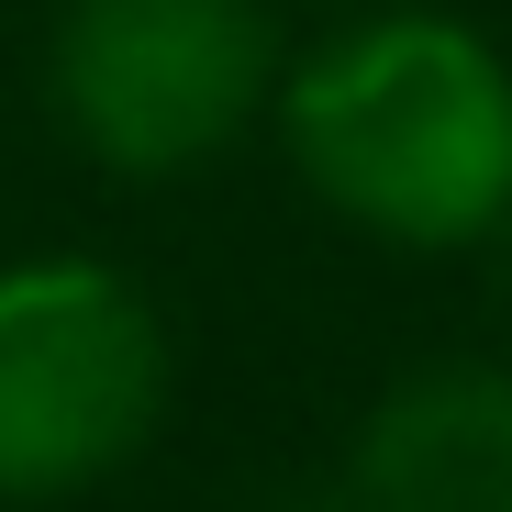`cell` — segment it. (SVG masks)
Returning a JSON list of instances; mask_svg holds the SVG:
<instances>
[{"label": "cell", "instance_id": "cell-1", "mask_svg": "<svg viewBox=\"0 0 512 512\" xmlns=\"http://www.w3.org/2000/svg\"><path fill=\"white\" fill-rule=\"evenodd\" d=\"M290 145L334 212L401 245H457L512 212V67L435 12H390L301 67Z\"/></svg>", "mask_w": 512, "mask_h": 512}, {"label": "cell", "instance_id": "cell-2", "mask_svg": "<svg viewBox=\"0 0 512 512\" xmlns=\"http://www.w3.org/2000/svg\"><path fill=\"white\" fill-rule=\"evenodd\" d=\"M156 390H167V346L123 279L101 268L0 279V501H45L134 457Z\"/></svg>", "mask_w": 512, "mask_h": 512}, {"label": "cell", "instance_id": "cell-3", "mask_svg": "<svg viewBox=\"0 0 512 512\" xmlns=\"http://www.w3.org/2000/svg\"><path fill=\"white\" fill-rule=\"evenodd\" d=\"M268 67V0H67L56 23V101L112 167H190L234 145V123L268 101Z\"/></svg>", "mask_w": 512, "mask_h": 512}, {"label": "cell", "instance_id": "cell-4", "mask_svg": "<svg viewBox=\"0 0 512 512\" xmlns=\"http://www.w3.org/2000/svg\"><path fill=\"white\" fill-rule=\"evenodd\" d=\"M357 512H512V368H423L357 446Z\"/></svg>", "mask_w": 512, "mask_h": 512}, {"label": "cell", "instance_id": "cell-5", "mask_svg": "<svg viewBox=\"0 0 512 512\" xmlns=\"http://www.w3.org/2000/svg\"><path fill=\"white\" fill-rule=\"evenodd\" d=\"M268 512H357V501H323V490H290V501H268Z\"/></svg>", "mask_w": 512, "mask_h": 512}]
</instances>
